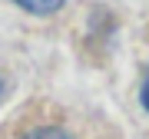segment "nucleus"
<instances>
[{"instance_id":"1","label":"nucleus","mask_w":149,"mask_h":139,"mask_svg":"<svg viewBox=\"0 0 149 139\" xmlns=\"http://www.w3.org/2000/svg\"><path fill=\"white\" fill-rule=\"evenodd\" d=\"M17 7H23L27 13H56L60 7H63V0H13Z\"/></svg>"},{"instance_id":"2","label":"nucleus","mask_w":149,"mask_h":139,"mask_svg":"<svg viewBox=\"0 0 149 139\" xmlns=\"http://www.w3.org/2000/svg\"><path fill=\"white\" fill-rule=\"evenodd\" d=\"M23 139H70V133H63V129H56V126H37Z\"/></svg>"},{"instance_id":"3","label":"nucleus","mask_w":149,"mask_h":139,"mask_svg":"<svg viewBox=\"0 0 149 139\" xmlns=\"http://www.w3.org/2000/svg\"><path fill=\"white\" fill-rule=\"evenodd\" d=\"M139 103H143V109L149 113V73H146V80H143V90H139Z\"/></svg>"},{"instance_id":"4","label":"nucleus","mask_w":149,"mask_h":139,"mask_svg":"<svg viewBox=\"0 0 149 139\" xmlns=\"http://www.w3.org/2000/svg\"><path fill=\"white\" fill-rule=\"evenodd\" d=\"M0 90H3V83H0Z\"/></svg>"}]
</instances>
